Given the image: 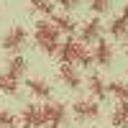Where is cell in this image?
<instances>
[{"instance_id": "obj_12", "label": "cell", "mask_w": 128, "mask_h": 128, "mask_svg": "<svg viewBox=\"0 0 128 128\" xmlns=\"http://www.w3.org/2000/svg\"><path fill=\"white\" fill-rule=\"evenodd\" d=\"M84 84H87L90 100L95 98V102H98V100H105V98H108V90H105V80L100 77V74H90V77H87V82H84Z\"/></svg>"}, {"instance_id": "obj_11", "label": "cell", "mask_w": 128, "mask_h": 128, "mask_svg": "<svg viewBox=\"0 0 128 128\" xmlns=\"http://www.w3.org/2000/svg\"><path fill=\"white\" fill-rule=\"evenodd\" d=\"M51 26H54L59 34H67L69 38L74 36V31H77V23L72 20L69 13H54V16H51Z\"/></svg>"}, {"instance_id": "obj_16", "label": "cell", "mask_w": 128, "mask_h": 128, "mask_svg": "<svg viewBox=\"0 0 128 128\" xmlns=\"http://www.w3.org/2000/svg\"><path fill=\"white\" fill-rule=\"evenodd\" d=\"M18 80L8 77L5 72H0V95H18Z\"/></svg>"}, {"instance_id": "obj_13", "label": "cell", "mask_w": 128, "mask_h": 128, "mask_svg": "<svg viewBox=\"0 0 128 128\" xmlns=\"http://www.w3.org/2000/svg\"><path fill=\"white\" fill-rule=\"evenodd\" d=\"M77 41L74 38H67L62 41L59 49H56V56H59V64H74V59H77Z\"/></svg>"}, {"instance_id": "obj_10", "label": "cell", "mask_w": 128, "mask_h": 128, "mask_svg": "<svg viewBox=\"0 0 128 128\" xmlns=\"http://www.w3.org/2000/svg\"><path fill=\"white\" fill-rule=\"evenodd\" d=\"M26 87H28V92L34 95V98H41V100H49L51 92H54V87H51L46 80H41V77H28Z\"/></svg>"}, {"instance_id": "obj_2", "label": "cell", "mask_w": 128, "mask_h": 128, "mask_svg": "<svg viewBox=\"0 0 128 128\" xmlns=\"http://www.w3.org/2000/svg\"><path fill=\"white\" fill-rule=\"evenodd\" d=\"M26 41H28V31L23 26H10L3 34V38H0V49L13 56V54H18V51L26 46Z\"/></svg>"}, {"instance_id": "obj_3", "label": "cell", "mask_w": 128, "mask_h": 128, "mask_svg": "<svg viewBox=\"0 0 128 128\" xmlns=\"http://www.w3.org/2000/svg\"><path fill=\"white\" fill-rule=\"evenodd\" d=\"M41 118H44V128H62L69 118V108L64 102L41 105Z\"/></svg>"}, {"instance_id": "obj_15", "label": "cell", "mask_w": 128, "mask_h": 128, "mask_svg": "<svg viewBox=\"0 0 128 128\" xmlns=\"http://www.w3.org/2000/svg\"><path fill=\"white\" fill-rule=\"evenodd\" d=\"M108 31H110V36H113V38H123V36L128 34V23H126L120 16H115V18L108 20Z\"/></svg>"}, {"instance_id": "obj_4", "label": "cell", "mask_w": 128, "mask_h": 128, "mask_svg": "<svg viewBox=\"0 0 128 128\" xmlns=\"http://www.w3.org/2000/svg\"><path fill=\"white\" fill-rule=\"evenodd\" d=\"M72 113H74L77 120H92V118L100 115V105L95 100H77L72 105Z\"/></svg>"}, {"instance_id": "obj_21", "label": "cell", "mask_w": 128, "mask_h": 128, "mask_svg": "<svg viewBox=\"0 0 128 128\" xmlns=\"http://www.w3.org/2000/svg\"><path fill=\"white\" fill-rule=\"evenodd\" d=\"M16 120H18V118H16L8 108H0V128H13Z\"/></svg>"}, {"instance_id": "obj_5", "label": "cell", "mask_w": 128, "mask_h": 128, "mask_svg": "<svg viewBox=\"0 0 128 128\" xmlns=\"http://www.w3.org/2000/svg\"><path fill=\"white\" fill-rule=\"evenodd\" d=\"M100 34H102V23H100V18H90V20H84V23L80 26V44H95V41L100 38Z\"/></svg>"}, {"instance_id": "obj_22", "label": "cell", "mask_w": 128, "mask_h": 128, "mask_svg": "<svg viewBox=\"0 0 128 128\" xmlns=\"http://www.w3.org/2000/svg\"><path fill=\"white\" fill-rule=\"evenodd\" d=\"M59 5L64 8V13H69V10H74V8L82 5V0H59Z\"/></svg>"}, {"instance_id": "obj_14", "label": "cell", "mask_w": 128, "mask_h": 128, "mask_svg": "<svg viewBox=\"0 0 128 128\" xmlns=\"http://www.w3.org/2000/svg\"><path fill=\"white\" fill-rule=\"evenodd\" d=\"M110 123H113V128H128V102H118L113 108V113H110Z\"/></svg>"}, {"instance_id": "obj_20", "label": "cell", "mask_w": 128, "mask_h": 128, "mask_svg": "<svg viewBox=\"0 0 128 128\" xmlns=\"http://www.w3.org/2000/svg\"><path fill=\"white\" fill-rule=\"evenodd\" d=\"M113 5V0H90V10L95 16H102V13H108Z\"/></svg>"}, {"instance_id": "obj_8", "label": "cell", "mask_w": 128, "mask_h": 128, "mask_svg": "<svg viewBox=\"0 0 128 128\" xmlns=\"http://www.w3.org/2000/svg\"><path fill=\"white\" fill-rule=\"evenodd\" d=\"M26 72H28V59L26 56H20V54L8 56V62H5V74L8 77L20 82V77H26Z\"/></svg>"}, {"instance_id": "obj_9", "label": "cell", "mask_w": 128, "mask_h": 128, "mask_svg": "<svg viewBox=\"0 0 128 128\" xmlns=\"http://www.w3.org/2000/svg\"><path fill=\"white\" fill-rule=\"evenodd\" d=\"M92 62H95V64H100V67H110V64H113V46H110L105 38H98V41H95Z\"/></svg>"}, {"instance_id": "obj_18", "label": "cell", "mask_w": 128, "mask_h": 128, "mask_svg": "<svg viewBox=\"0 0 128 128\" xmlns=\"http://www.w3.org/2000/svg\"><path fill=\"white\" fill-rule=\"evenodd\" d=\"M28 8L41 13V16H49V18L54 16V3L51 0H28Z\"/></svg>"}, {"instance_id": "obj_26", "label": "cell", "mask_w": 128, "mask_h": 128, "mask_svg": "<svg viewBox=\"0 0 128 128\" xmlns=\"http://www.w3.org/2000/svg\"><path fill=\"white\" fill-rule=\"evenodd\" d=\"M123 102H128V98H126V100H123Z\"/></svg>"}, {"instance_id": "obj_7", "label": "cell", "mask_w": 128, "mask_h": 128, "mask_svg": "<svg viewBox=\"0 0 128 128\" xmlns=\"http://www.w3.org/2000/svg\"><path fill=\"white\" fill-rule=\"evenodd\" d=\"M59 80L69 90H80L82 87V74H80V69L74 64H59Z\"/></svg>"}, {"instance_id": "obj_1", "label": "cell", "mask_w": 128, "mask_h": 128, "mask_svg": "<svg viewBox=\"0 0 128 128\" xmlns=\"http://www.w3.org/2000/svg\"><path fill=\"white\" fill-rule=\"evenodd\" d=\"M34 41H36V46L44 51V54H56V49H59V31L51 26V20H36V26H34Z\"/></svg>"}, {"instance_id": "obj_19", "label": "cell", "mask_w": 128, "mask_h": 128, "mask_svg": "<svg viewBox=\"0 0 128 128\" xmlns=\"http://www.w3.org/2000/svg\"><path fill=\"white\" fill-rule=\"evenodd\" d=\"M80 64V67H92V51H90V46H84V44H80L77 46V59H74Z\"/></svg>"}, {"instance_id": "obj_23", "label": "cell", "mask_w": 128, "mask_h": 128, "mask_svg": "<svg viewBox=\"0 0 128 128\" xmlns=\"http://www.w3.org/2000/svg\"><path fill=\"white\" fill-rule=\"evenodd\" d=\"M120 18L128 23V3H126V5H123V10H120Z\"/></svg>"}, {"instance_id": "obj_17", "label": "cell", "mask_w": 128, "mask_h": 128, "mask_svg": "<svg viewBox=\"0 0 128 128\" xmlns=\"http://www.w3.org/2000/svg\"><path fill=\"white\" fill-rule=\"evenodd\" d=\"M105 90H108V95H115V98H118V102L128 98V84H126V82H118V80L105 82Z\"/></svg>"}, {"instance_id": "obj_25", "label": "cell", "mask_w": 128, "mask_h": 128, "mask_svg": "<svg viewBox=\"0 0 128 128\" xmlns=\"http://www.w3.org/2000/svg\"><path fill=\"white\" fill-rule=\"evenodd\" d=\"M13 128H23V126H13Z\"/></svg>"}, {"instance_id": "obj_6", "label": "cell", "mask_w": 128, "mask_h": 128, "mask_svg": "<svg viewBox=\"0 0 128 128\" xmlns=\"http://www.w3.org/2000/svg\"><path fill=\"white\" fill-rule=\"evenodd\" d=\"M20 126L23 128H44V118H41V105L31 102L20 110Z\"/></svg>"}, {"instance_id": "obj_24", "label": "cell", "mask_w": 128, "mask_h": 128, "mask_svg": "<svg viewBox=\"0 0 128 128\" xmlns=\"http://www.w3.org/2000/svg\"><path fill=\"white\" fill-rule=\"evenodd\" d=\"M123 51H126V54H128V34L123 36Z\"/></svg>"}]
</instances>
